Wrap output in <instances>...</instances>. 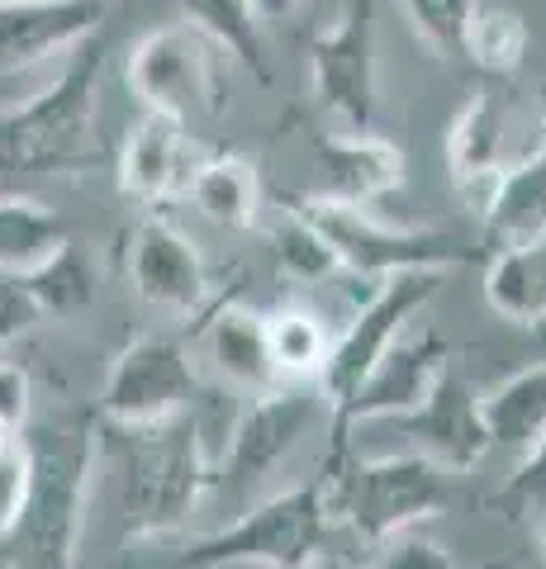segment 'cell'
Masks as SVG:
<instances>
[{
	"mask_svg": "<svg viewBox=\"0 0 546 569\" xmlns=\"http://www.w3.org/2000/svg\"><path fill=\"white\" fill-rule=\"evenodd\" d=\"M29 441V489L20 518L0 537V560L10 569H77L86 498L96 479V422L91 413L52 418L33 427Z\"/></svg>",
	"mask_w": 546,
	"mask_h": 569,
	"instance_id": "obj_1",
	"label": "cell"
},
{
	"mask_svg": "<svg viewBox=\"0 0 546 569\" xmlns=\"http://www.w3.org/2000/svg\"><path fill=\"white\" fill-rule=\"evenodd\" d=\"M105 29L72 48L67 67L39 96L14 110H0V176L6 171H72L96 157V114H100V67Z\"/></svg>",
	"mask_w": 546,
	"mask_h": 569,
	"instance_id": "obj_2",
	"label": "cell"
},
{
	"mask_svg": "<svg viewBox=\"0 0 546 569\" xmlns=\"http://www.w3.org/2000/svg\"><path fill=\"white\" fill-rule=\"evenodd\" d=\"M129 437L125 460V537L148 541L181 527L215 485L196 413H176L152 427H119Z\"/></svg>",
	"mask_w": 546,
	"mask_h": 569,
	"instance_id": "obj_3",
	"label": "cell"
},
{
	"mask_svg": "<svg viewBox=\"0 0 546 569\" xmlns=\"http://www.w3.org/2000/svg\"><path fill=\"white\" fill-rule=\"evenodd\" d=\"M228 52L186 20L157 24L129 52V91L148 114H162L181 129H205L228 104Z\"/></svg>",
	"mask_w": 546,
	"mask_h": 569,
	"instance_id": "obj_4",
	"label": "cell"
},
{
	"mask_svg": "<svg viewBox=\"0 0 546 569\" xmlns=\"http://www.w3.org/2000/svg\"><path fill=\"white\" fill-rule=\"evenodd\" d=\"M328 522H332V508H328L324 479H305V485L271 493L267 503L248 508L238 522L190 541L176 556V565L181 569H228V565L299 569L324 546Z\"/></svg>",
	"mask_w": 546,
	"mask_h": 569,
	"instance_id": "obj_5",
	"label": "cell"
},
{
	"mask_svg": "<svg viewBox=\"0 0 546 569\" xmlns=\"http://www.w3.org/2000/svg\"><path fill=\"white\" fill-rule=\"evenodd\" d=\"M332 518H347L361 541H385L395 531L451 508V475L428 456H376L351 460L347 470L319 475Z\"/></svg>",
	"mask_w": 546,
	"mask_h": 569,
	"instance_id": "obj_6",
	"label": "cell"
},
{
	"mask_svg": "<svg viewBox=\"0 0 546 569\" xmlns=\"http://www.w3.org/2000/svg\"><path fill=\"white\" fill-rule=\"evenodd\" d=\"M295 209L324 233L332 257H338V271H351L361 280H390L399 271H451V266L470 261V247H461L451 233L390 228L357 204H328L305 194V200H295Z\"/></svg>",
	"mask_w": 546,
	"mask_h": 569,
	"instance_id": "obj_7",
	"label": "cell"
},
{
	"mask_svg": "<svg viewBox=\"0 0 546 569\" xmlns=\"http://www.w3.org/2000/svg\"><path fill=\"white\" fill-rule=\"evenodd\" d=\"M518 133H542V123L523 114V100H518V91H508V86H480V91L456 110L451 129H447V167H451L456 194H461L475 213L485 209L499 176L546 142V138L523 142Z\"/></svg>",
	"mask_w": 546,
	"mask_h": 569,
	"instance_id": "obj_8",
	"label": "cell"
},
{
	"mask_svg": "<svg viewBox=\"0 0 546 569\" xmlns=\"http://www.w3.org/2000/svg\"><path fill=\"white\" fill-rule=\"evenodd\" d=\"M443 276L447 271H399L390 280H376L371 305L351 318L338 342H328V356L319 366V395L328 408L351 399V389L371 376V366L399 342V332L414 323V313L437 299Z\"/></svg>",
	"mask_w": 546,
	"mask_h": 569,
	"instance_id": "obj_9",
	"label": "cell"
},
{
	"mask_svg": "<svg viewBox=\"0 0 546 569\" xmlns=\"http://www.w3.org/2000/svg\"><path fill=\"white\" fill-rule=\"evenodd\" d=\"M200 395L196 366L181 337H138L110 361L100 389V418L115 427H152L186 413Z\"/></svg>",
	"mask_w": 546,
	"mask_h": 569,
	"instance_id": "obj_10",
	"label": "cell"
},
{
	"mask_svg": "<svg viewBox=\"0 0 546 569\" xmlns=\"http://www.w3.org/2000/svg\"><path fill=\"white\" fill-rule=\"evenodd\" d=\"M309 77L319 104L347 133L376 119V0H343L338 20L309 43Z\"/></svg>",
	"mask_w": 546,
	"mask_h": 569,
	"instance_id": "obj_11",
	"label": "cell"
},
{
	"mask_svg": "<svg viewBox=\"0 0 546 569\" xmlns=\"http://www.w3.org/2000/svg\"><path fill=\"white\" fill-rule=\"evenodd\" d=\"M125 261H129V284L133 295L152 309L167 313H205L209 299V271L181 228H171L167 219H148L133 223V233L125 242Z\"/></svg>",
	"mask_w": 546,
	"mask_h": 569,
	"instance_id": "obj_12",
	"label": "cell"
},
{
	"mask_svg": "<svg viewBox=\"0 0 546 569\" xmlns=\"http://www.w3.org/2000/svg\"><path fill=\"white\" fill-rule=\"evenodd\" d=\"M447 337L443 332H418V337H399V342L371 366L351 399L332 408L338 432L357 422H376V418H404L433 395V385L447 376Z\"/></svg>",
	"mask_w": 546,
	"mask_h": 569,
	"instance_id": "obj_13",
	"label": "cell"
},
{
	"mask_svg": "<svg viewBox=\"0 0 546 569\" xmlns=\"http://www.w3.org/2000/svg\"><path fill=\"white\" fill-rule=\"evenodd\" d=\"M324 413V395H305V389H267L242 408L238 427L224 441L219 475H228L234 485H252V479L271 475L286 460L305 432Z\"/></svg>",
	"mask_w": 546,
	"mask_h": 569,
	"instance_id": "obj_14",
	"label": "cell"
},
{
	"mask_svg": "<svg viewBox=\"0 0 546 569\" xmlns=\"http://www.w3.org/2000/svg\"><path fill=\"white\" fill-rule=\"evenodd\" d=\"M105 0H0V77L81 48L105 29Z\"/></svg>",
	"mask_w": 546,
	"mask_h": 569,
	"instance_id": "obj_15",
	"label": "cell"
},
{
	"mask_svg": "<svg viewBox=\"0 0 546 569\" xmlns=\"http://www.w3.org/2000/svg\"><path fill=\"white\" fill-rule=\"evenodd\" d=\"M395 422H399V432L414 441V451L428 456L433 466H443L447 475H466L489 456L480 395H475L461 376H451V370L433 385V395L423 399L414 413H404Z\"/></svg>",
	"mask_w": 546,
	"mask_h": 569,
	"instance_id": "obj_16",
	"label": "cell"
},
{
	"mask_svg": "<svg viewBox=\"0 0 546 569\" xmlns=\"http://www.w3.org/2000/svg\"><path fill=\"white\" fill-rule=\"evenodd\" d=\"M190 138L196 133L181 129V123L143 110V119L125 138V152H119V190H125V200L143 209H162L167 200H181L190 171L200 167Z\"/></svg>",
	"mask_w": 546,
	"mask_h": 569,
	"instance_id": "obj_17",
	"label": "cell"
},
{
	"mask_svg": "<svg viewBox=\"0 0 546 569\" xmlns=\"http://www.w3.org/2000/svg\"><path fill=\"white\" fill-rule=\"evenodd\" d=\"M314 167H319V186L309 194L314 200H328V204L371 209L404 186V152L371 129L319 138L314 142Z\"/></svg>",
	"mask_w": 546,
	"mask_h": 569,
	"instance_id": "obj_18",
	"label": "cell"
},
{
	"mask_svg": "<svg viewBox=\"0 0 546 569\" xmlns=\"http://www.w3.org/2000/svg\"><path fill=\"white\" fill-rule=\"evenodd\" d=\"M480 238L495 252L546 238V142L508 167L480 209Z\"/></svg>",
	"mask_w": 546,
	"mask_h": 569,
	"instance_id": "obj_19",
	"label": "cell"
},
{
	"mask_svg": "<svg viewBox=\"0 0 546 569\" xmlns=\"http://www.w3.org/2000/svg\"><path fill=\"white\" fill-rule=\"evenodd\" d=\"M209 356H215L219 376H228L234 385L252 389V395H267L280 385V370L271 361V342H267V318L248 313L238 305H209Z\"/></svg>",
	"mask_w": 546,
	"mask_h": 569,
	"instance_id": "obj_20",
	"label": "cell"
},
{
	"mask_svg": "<svg viewBox=\"0 0 546 569\" xmlns=\"http://www.w3.org/2000/svg\"><path fill=\"white\" fill-rule=\"evenodd\" d=\"M480 418L489 432V447L527 451L546 432V361L518 370L489 395H480Z\"/></svg>",
	"mask_w": 546,
	"mask_h": 569,
	"instance_id": "obj_21",
	"label": "cell"
},
{
	"mask_svg": "<svg viewBox=\"0 0 546 569\" xmlns=\"http://www.w3.org/2000/svg\"><path fill=\"white\" fill-rule=\"evenodd\" d=\"M24 284V295L39 305L43 318H58V323H67V318H81L86 309L96 305L100 295V276H96V261L81 252V247L67 238L58 252L43 257L33 271L14 276Z\"/></svg>",
	"mask_w": 546,
	"mask_h": 569,
	"instance_id": "obj_22",
	"label": "cell"
},
{
	"mask_svg": "<svg viewBox=\"0 0 546 569\" xmlns=\"http://www.w3.org/2000/svg\"><path fill=\"white\" fill-rule=\"evenodd\" d=\"M186 194L209 223H224V228H252L261 209L257 167L242 162V157H200V167L190 171Z\"/></svg>",
	"mask_w": 546,
	"mask_h": 569,
	"instance_id": "obj_23",
	"label": "cell"
},
{
	"mask_svg": "<svg viewBox=\"0 0 546 569\" xmlns=\"http://www.w3.org/2000/svg\"><path fill=\"white\" fill-rule=\"evenodd\" d=\"M181 20L190 29H200L205 39H215L228 58L252 71V81L271 86V58L267 39H261V20L252 14L248 0H176Z\"/></svg>",
	"mask_w": 546,
	"mask_h": 569,
	"instance_id": "obj_24",
	"label": "cell"
},
{
	"mask_svg": "<svg viewBox=\"0 0 546 569\" xmlns=\"http://www.w3.org/2000/svg\"><path fill=\"white\" fill-rule=\"evenodd\" d=\"M485 295L495 313H504L508 323H533L546 313V238L527 247H508V252L489 257Z\"/></svg>",
	"mask_w": 546,
	"mask_h": 569,
	"instance_id": "obj_25",
	"label": "cell"
},
{
	"mask_svg": "<svg viewBox=\"0 0 546 569\" xmlns=\"http://www.w3.org/2000/svg\"><path fill=\"white\" fill-rule=\"evenodd\" d=\"M67 242L62 219L29 194H0V276H24Z\"/></svg>",
	"mask_w": 546,
	"mask_h": 569,
	"instance_id": "obj_26",
	"label": "cell"
},
{
	"mask_svg": "<svg viewBox=\"0 0 546 569\" xmlns=\"http://www.w3.org/2000/svg\"><path fill=\"white\" fill-rule=\"evenodd\" d=\"M461 58H470L489 77H514L527 58V24L518 20L514 10L504 6H475L470 24H466V39H461Z\"/></svg>",
	"mask_w": 546,
	"mask_h": 569,
	"instance_id": "obj_27",
	"label": "cell"
},
{
	"mask_svg": "<svg viewBox=\"0 0 546 569\" xmlns=\"http://www.w3.org/2000/svg\"><path fill=\"white\" fill-rule=\"evenodd\" d=\"M267 342H271V361L280 370V380H299V376H319L324 356H328V332L314 313L305 309H280L267 318Z\"/></svg>",
	"mask_w": 546,
	"mask_h": 569,
	"instance_id": "obj_28",
	"label": "cell"
},
{
	"mask_svg": "<svg viewBox=\"0 0 546 569\" xmlns=\"http://www.w3.org/2000/svg\"><path fill=\"white\" fill-rule=\"evenodd\" d=\"M271 247H276V266L295 280H324L328 271H338L332 247L324 242V233L295 204L280 209V219L271 228Z\"/></svg>",
	"mask_w": 546,
	"mask_h": 569,
	"instance_id": "obj_29",
	"label": "cell"
},
{
	"mask_svg": "<svg viewBox=\"0 0 546 569\" xmlns=\"http://www.w3.org/2000/svg\"><path fill=\"white\" fill-rule=\"evenodd\" d=\"M475 6H480V0H404V14H409L418 39L433 52L461 58V39H466V24H470Z\"/></svg>",
	"mask_w": 546,
	"mask_h": 569,
	"instance_id": "obj_30",
	"label": "cell"
},
{
	"mask_svg": "<svg viewBox=\"0 0 546 569\" xmlns=\"http://www.w3.org/2000/svg\"><path fill=\"white\" fill-rule=\"evenodd\" d=\"M24 489H29V441L24 432H6L0 427V537L20 518Z\"/></svg>",
	"mask_w": 546,
	"mask_h": 569,
	"instance_id": "obj_31",
	"label": "cell"
},
{
	"mask_svg": "<svg viewBox=\"0 0 546 569\" xmlns=\"http://www.w3.org/2000/svg\"><path fill=\"white\" fill-rule=\"evenodd\" d=\"M366 569H451V556H447L443 541L418 537L414 527H404L376 546V560Z\"/></svg>",
	"mask_w": 546,
	"mask_h": 569,
	"instance_id": "obj_32",
	"label": "cell"
},
{
	"mask_svg": "<svg viewBox=\"0 0 546 569\" xmlns=\"http://www.w3.org/2000/svg\"><path fill=\"white\" fill-rule=\"evenodd\" d=\"M499 503L518 508V512H542L546 508V432L523 451V470L504 485Z\"/></svg>",
	"mask_w": 546,
	"mask_h": 569,
	"instance_id": "obj_33",
	"label": "cell"
},
{
	"mask_svg": "<svg viewBox=\"0 0 546 569\" xmlns=\"http://www.w3.org/2000/svg\"><path fill=\"white\" fill-rule=\"evenodd\" d=\"M29 399H33L29 370L14 361H0V427H6V432H24Z\"/></svg>",
	"mask_w": 546,
	"mask_h": 569,
	"instance_id": "obj_34",
	"label": "cell"
},
{
	"mask_svg": "<svg viewBox=\"0 0 546 569\" xmlns=\"http://www.w3.org/2000/svg\"><path fill=\"white\" fill-rule=\"evenodd\" d=\"M39 305L24 295V284L14 276H0V347H10L20 332H29L33 323H39Z\"/></svg>",
	"mask_w": 546,
	"mask_h": 569,
	"instance_id": "obj_35",
	"label": "cell"
},
{
	"mask_svg": "<svg viewBox=\"0 0 546 569\" xmlns=\"http://www.w3.org/2000/svg\"><path fill=\"white\" fill-rule=\"evenodd\" d=\"M248 6H252V14L261 20V29H267V24H286V20H295L305 0H248Z\"/></svg>",
	"mask_w": 546,
	"mask_h": 569,
	"instance_id": "obj_36",
	"label": "cell"
},
{
	"mask_svg": "<svg viewBox=\"0 0 546 569\" xmlns=\"http://www.w3.org/2000/svg\"><path fill=\"white\" fill-rule=\"evenodd\" d=\"M299 569H366V565H357L351 556H343V550H328V546H319L314 556L299 565Z\"/></svg>",
	"mask_w": 546,
	"mask_h": 569,
	"instance_id": "obj_37",
	"label": "cell"
},
{
	"mask_svg": "<svg viewBox=\"0 0 546 569\" xmlns=\"http://www.w3.org/2000/svg\"><path fill=\"white\" fill-rule=\"evenodd\" d=\"M527 337H533V347H537V356L546 361V313L542 318H533V323H527Z\"/></svg>",
	"mask_w": 546,
	"mask_h": 569,
	"instance_id": "obj_38",
	"label": "cell"
},
{
	"mask_svg": "<svg viewBox=\"0 0 546 569\" xmlns=\"http://www.w3.org/2000/svg\"><path fill=\"white\" fill-rule=\"evenodd\" d=\"M537 541H542V556H546V508H542V522H537Z\"/></svg>",
	"mask_w": 546,
	"mask_h": 569,
	"instance_id": "obj_39",
	"label": "cell"
}]
</instances>
